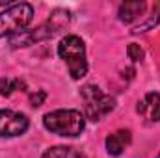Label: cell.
Masks as SVG:
<instances>
[{
	"mask_svg": "<svg viewBox=\"0 0 160 158\" xmlns=\"http://www.w3.org/2000/svg\"><path fill=\"white\" fill-rule=\"evenodd\" d=\"M160 24V2L155 6V9H153V13H151V17L145 21V22H142V24H138L134 30H132V34H143V32H147V30H151L153 26H157Z\"/></svg>",
	"mask_w": 160,
	"mask_h": 158,
	"instance_id": "7c38bea8",
	"label": "cell"
},
{
	"mask_svg": "<svg viewBox=\"0 0 160 158\" xmlns=\"http://www.w3.org/2000/svg\"><path fill=\"white\" fill-rule=\"evenodd\" d=\"M136 112L145 117L151 123H158L160 121V93H147L136 106Z\"/></svg>",
	"mask_w": 160,
	"mask_h": 158,
	"instance_id": "52a82bcc",
	"label": "cell"
},
{
	"mask_svg": "<svg viewBox=\"0 0 160 158\" xmlns=\"http://www.w3.org/2000/svg\"><path fill=\"white\" fill-rule=\"evenodd\" d=\"M58 56L67 63L69 75L73 80H80L88 73L86 45L78 36H65L58 45Z\"/></svg>",
	"mask_w": 160,
	"mask_h": 158,
	"instance_id": "7a4b0ae2",
	"label": "cell"
},
{
	"mask_svg": "<svg viewBox=\"0 0 160 158\" xmlns=\"http://www.w3.org/2000/svg\"><path fill=\"white\" fill-rule=\"evenodd\" d=\"M82 99H84V112L86 117L93 123L104 119L114 108H116V99L110 95H104L97 86H84L80 91Z\"/></svg>",
	"mask_w": 160,
	"mask_h": 158,
	"instance_id": "5b68a950",
	"label": "cell"
},
{
	"mask_svg": "<svg viewBox=\"0 0 160 158\" xmlns=\"http://www.w3.org/2000/svg\"><path fill=\"white\" fill-rule=\"evenodd\" d=\"M127 54H128V58H130L132 62H142V60H143V50H142V47L136 45V43H130V45L127 47Z\"/></svg>",
	"mask_w": 160,
	"mask_h": 158,
	"instance_id": "4fadbf2b",
	"label": "cell"
},
{
	"mask_svg": "<svg viewBox=\"0 0 160 158\" xmlns=\"http://www.w3.org/2000/svg\"><path fill=\"white\" fill-rule=\"evenodd\" d=\"M24 87H26V84L22 82V80L15 78H0V95L2 97H9L13 91H17V89H21V91H24Z\"/></svg>",
	"mask_w": 160,
	"mask_h": 158,
	"instance_id": "8fae6325",
	"label": "cell"
},
{
	"mask_svg": "<svg viewBox=\"0 0 160 158\" xmlns=\"http://www.w3.org/2000/svg\"><path fill=\"white\" fill-rule=\"evenodd\" d=\"M143 11H145V2H142V0H130V2H123L119 6L118 17H119L121 22H132Z\"/></svg>",
	"mask_w": 160,
	"mask_h": 158,
	"instance_id": "9c48e42d",
	"label": "cell"
},
{
	"mask_svg": "<svg viewBox=\"0 0 160 158\" xmlns=\"http://www.w3.org/2000/svg\"><path fill=\"white\" fill-rule=\"evenodd\" d=\"M130 140H132V134L127 128H121V130L112 132L106 138V151H108V155L110 156H119V155H123V151L130 145Z\"/></svg>",
	"mask_w": 160,
	"mask_h": 158,
	"instance_id": "ba28073f",
	"label": "cell"
},
{
	"mask_svg": "<svg viewBox=\"0 0 160 158\" xmlns=\"http://www.w3.org/2000/svg\"><path fill=\"white\" fill-rule=\"evenodd\" d=\"M30 121L24 114L0 110V138H15L28 130Z\"/></svg>",
	"mask_w": 160,
	"mask_h": 158,
	"instance_id": "8992f818",
	"label": "cell"
},
{
	"mask_svg": "<svg viewBox=\"0 0 160 158\" xmlns=\"http://www.w3.org/2000/svg\"><path fill=\"white\" fill-rule=\"evenodd\" d=\"M47 99V93L43 91V89H38L36 93H32L30 95V104L34 106V108H38V106H41L43 104V101Z\"/></svg>",
	"mask_w": 160,
	"mask_h": 158,
	"instance_id": "5bb4252c",
	"label": "cell"
},
{
	"mask_svg": "<svg viewBox=\"0 0 160 158\" xmlns=\"http://www.w3.org/2000/svg\"><path fill=\"white\" fill-rule=\"evenodd\" d=\"M67 21H69V11L56 9L52 13V17L45 24H41L39 28H36V30H24V32L9 37V45L13 48H19V47H28V45L45 41V39H48V37H52L63 24H67Z\"/></svg>",
	"mask_w": 160,
	"mask_h": 158,
	"instance_id": "3957f363",
	"label": "cell"
},
{
	"mask_svg": "<svg viewBox=\"0 0 160 158\" xmlns=\"http://www.w3.org/2000/svg\"><path fill=\"white\" fill-rule=\"evenodd\" d=\"M41 158H86L80 151H77L75 147H67V145H56L50 147L43 153Z\"/></svg>",
	"mask_w": 160,
	"mask_h": 158,
	"instance_id": "30bf717a",
	"label": "cell"
},
{
	"mask_svg": "<svg viewBox=\"0 0 160 158\" xmlns=\"http://www.w3.org/2000/svg\"><path fill=\"white\" fill-rule=\"evenodd\" d=\"M43 126L52 134L75 138V136H80L84 132L86 117L78 110H54V112L45 114Z\"/></svg>",
	"mask_w": 160,
	"mask_h": 158,
	"instance_id": "6da1fadb",
	"label": "cell"
},
{
	"mask_svg": "<svg viewBox=\"0 0 160 158\" xmlns=\"http://www.w3.org/2000/svg\"><path fill=\"white\" fill-rule=\"evenodd\" d=\"M157 158H160V155H158V156H157Z\"/></svg>",
	"mask_w": 160,
	"mask_h": 158,
	"instance_id": "9a60e30c",
	"label": "cell"
},
{
	"mask_svg": "<svg viewBox=\"0 0 160 158\" xmlns=\"http://www.w3.org/2000/svg\"><path fill=\"white\" fill-rule=\"evenodd\" d=\"M34 7L28 2H15L13 6L0 11V37H13L32 22Z\"/></svg>",
	"mask_w": 160,
	"mask_h": 158,
	"instance_id": "277c9868",
	"label": "cell"
}]
</instances>
